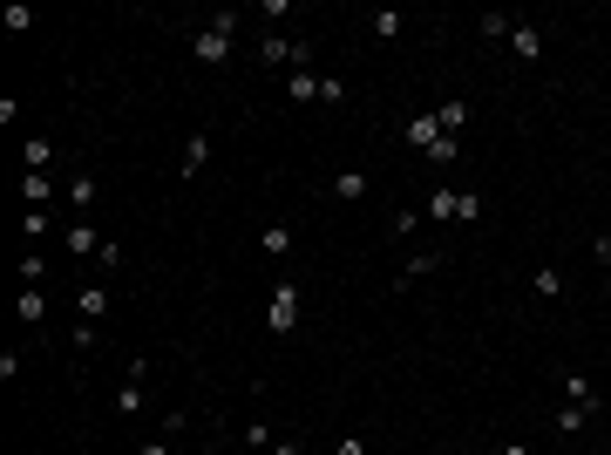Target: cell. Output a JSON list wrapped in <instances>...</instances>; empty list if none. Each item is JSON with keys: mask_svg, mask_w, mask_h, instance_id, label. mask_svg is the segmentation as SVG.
I'll return each instance as SVG.
<instances>
[{"mask_svg": "<svg viewBox=\"0 0 611 455\" xmlns=\"http://www.w3.org/2000/svg\"><path fill=\"white\" fill-rule=\"evenodd\" d=\"M231 41H238V7H225V14H204V28L190 34V55H198L204 68H225V61H231Z\"/></svg>", "mask_w": 611, "mask_h": 455, "instance_id": "6da1fadb", "label": "cell"}, {"mask_svg": "<svg viewBox=\"0 0 611 455\" xmlns=\"http://www.w3.org/2000/svg\"><path fill=\"white\" fill-rule=\"evenodd\" d=\"M401 137H408L414 150H428V143H435V137H448V129H442V122H435V109H428V116H414L408 129H401Z\"/></svg>", "mask_w": 611, "mask_h": 455, "instance_id": "8fae6325", "label": "cell"}, {"mask_svg": "<svg viewBox=\"0 0 611 455\" xmlns=\"http://www.w3.org/2000/svg\"><path fill=\"white\" fill-rule=\"evenodd\" d=\"M14 319H21V326H41V319H48V292H14Z\"/></svg>", "mask_w": 611, "mask_h": 455, "instance_id": "9c48e42d", "label": "cell"}, {"mask_svg": "<svg viewBox=\"0 0 611 455\" xmlns=\"http://www.w3.org/2000/svg\"><path fill=\"white\" fill-rule=\"evenodd\" d=\"M137 408H143V380H122V388H116V415L129 422Z\"/></svg>", "mask_w": 611, "mask_h": 455, "instance_id": "d6986e66", "label": "cell"}, {"mask_svg": "<svg viewBox=\"0 0 611 455\" xmlns=\"http://www.w3.org/2000/svg\"><path fill=\"white\" fill-rule=\"evenodd\" d=\"M333 455H367V442H360V435H340V449H333Z\"/></svg>", "mask_w": 611, "mask_h": 455, "instance_id": "836d02e7", "label": "cell"}, {"mask_svg": "<svg viewBox=\"0 0 611 455\" xmlns=\"http://www.w3.org/2000/svg\"><path fill=\"white\" fill-rule=\"evenodd\" d=\"M584 422H591V415H584V408H571V401H564V408H557V435H578Z\"/></svg>", "mask_w": 611, "mask_h": 455, "instance_id": "d4e9b609", "label": "cell"}, {"mask_svg": "<svg viewBox=\"0 0 611 455\" xmlns=\"http://www.w3.org/2000/svg\"><path fill=\"white\" fill-rule=\"evenodd\" d=\"M137 455H170V435H150V442H143Z\"/></svg>", "mask_w": 611, "mask_h": 455, "instance_id": "e575fe53", "label": "cell"}, {"mask_svg": "<svg viewBox=\"0 0 611 455\" xmlns=\"http://www.w3.org/2000/svg\"><path fill=\"white\" fill-rule=\"evenodd\" d=\"M320 82L326 76H313V68H292V76H286V95H292V103H320Z\"/></svg>", "mask_w": 611, "mask_h": 455, "instance_id": "30bf717a", "label": "cell"}, {"mask_svg": "<svg viewBox=\"0 0 611 455\" xmlns=\"http://www.w3.org/2000/svg\"><path fill=\"white\" fill-rule=\"evenodd\" d=\"M299 286H292V279H286V286H272V299H265V326H272V334H292V326H299Z\"/></svg>", "mask_w": 611, "mask_h": 455, "instance_id": "3957f363", "label": "cell"}, {"mask_svg": "<svg viewBox=\"0 0 611 455\" xmlns=\"http://www.w3.org/2000/svg\"><path fill=\"white\" fill-rule=\"evenodd\" d=\"M259 61L265 68H313V48L292 34H259Z\"/></svg>", "mask_w": 611, "mask_h": 455, "instance_id": "7a4b0ae2", "label": "cell"}, {"mask_svg": "<svg viewBox=\"0 0 611 455\" xmlns=\"http://www.w3.org/2000/svg\"><path fill=\"white\" fill-rule=\"evenodd\" d=\"M95 265H102V272H122V238H102V252H95Z\"/></svg>", "mask_w": 611, "mask_h": 455, "instance_id": "4316f807", "label": "cell"}, {"mask_svg": "<svg viewBox=\"0 0 611 455\" xmlns=\"http://www.w3.org/2000/svg\"><path fill=\"white\" fill-rule=\"evenodd\" d=\"M530 286H536V299H557V292H564V279H557V265H536Z\"/></svg>", "mask_w": 611, "mask_h": 455, "instance_id": "603a6c76", "label": "cell"}, {"mask_svg": "<svg viewBox=\"0 0 611 455\" xmlns=\"http://www.w3.org/2000/svg\"><path fill=\"white\" fill-rule=\"evenodd\" d=\"M333 198L340 204H360L367 198V170H340V177H333Z\"/></svg>", "mask_w": 611, "mask_h": 455, "instance_id": "7c38bea8", "label": "cell"}, {"mask_svg": "<svg viewBox=\"0 0 611 455\" xmlns=\"http://www.w3.org/2000/svg\"><path fill=\"white\" fill-rule=\"evenodd\" d=\"M414 225H421V211H394V225H387V231H394V238H414Z\"/></svg>", "mask_w": 611, "mask_h": 455, "instance_id": "4dcf8cb0", "label": "cell"}, {"mask_svg": "<svg viewBox=\"0 0 611 455\" xmlns=\"http://www.w3.org/2000/svg\"><path fill=\"white\" fill-rule=\"evenodd\" d=\"M68 252H75V258H95V252H102V231H95L89 218H75V225H68Z\"/></svg>", "mask_w": 611, "mask_h": 455, "instance_id": "8992f818", "label": "cell"}, {"mask_svg": "<svg viewBox=\"0 0 611 455\" xmlns=\"http://www.w3.org/2000/svg\"><path fill=\"white\" fill-rule=\"evenodd\" d=\"M0 21H7V34H28V28H34V7H21V0H14V7H7Z\"/></svg>", "mask_w": 611, "mask_h": 455, "instance_id": "484cf974", "label": "cell"}, {"mask_svg": "<svg viewBox=\"0 0 611 455\" xmlns=\"http://www.w3.org/2000/svg\"><path fill=\"white\" fill-rule=\"evenodd\" d=\"M75 306H82V319H102V313H109V292H102V286H82Z\"/></svg>", "mask_w": 611, "mask_h": 455, "instance_id": "ac0fdd59", "label": "cell"}, {"mask_svg": "<svg viewBox=\"0 0 611 455\" xmlns=\"http://www.w3.org/2000/svg\"><path fill=\"white\" fill-rule=\"evenodd\" d=\"M259 252H265V258H286V252H292V231H286V225H265V231H259Z\"/></svg>", "mask_w": 611, "mask_h": 455, "instance_id": "2e32d148", "label": "cell"}, {"mask_svg": "<svg viewBox=\"0 0 611 455\" xmlns=\"http://www.w3.org/2000/svg\"><path fill=\"white\" fill-rule=\"evenodd\" d=\"M61 191H68V204H75V211H89V204H95V177H89V170H75Z\"/></svg>", "mask_w": 611, "mask_h": 455, "instance_id": "5bb4252c", "label": "cell"}, {"mask_svg": "<svg viewBox=\"0 0 611 455\" xmlns=\"http://www.w3.org/2000/svg\"><path fill=\"white\" fill-rule=\"evenodd\" d=\"M48 225H55L48 211H21V231H28V238H48Z\"/></svg>", "mask_w": 611, "mask_h": 455, "instance_id": "83f0119b", "label": "cell"}, {"mask_svg": "<svg viewBox=\"0 0 611 455\" xmlns=\"http://www.w3.org/2000/svg\"><path fill=\"white\" fill-rule=\"evenodd\" d=\"M435 265H442V252H421V258H408V272L394 279V292L408 286V279H428V272H435Z\"/></svg>", "mask_w": 611, "mask_h": 455, "instance_id": "44dd1931", "label": "cell"}, {"mask_svg": "<svg viewBox=\"0 0 611 455\" xmlns=\"http://www.w3.org/2000/svg\"><path fill=\"white\" fill-rule=\"evenodd\" d=\"M421 156H428V164H456V156H462V137H435Z\"/></svg>", "mask_w": 611, "mask_h": 455, "instance_id": "7402d4cb", "label": "cell"}, {"mask_svg": "<svg viewBox=\"0 0 611 455\" xmlns=\"http://www.w3.org/2000/svg\"><path fill=\"white\" fill-rule=\"evenodd\" d=\"M591 258H598V265H611V231H598V238H591Z\"/></svg>", "mask_w": 611, "mask_h": 455, "instance_id": "1f68e13d", "label": "cell"}, {"mask_svg": "<svg viewBox=\"0 0 611 455\" xmlns=\"http://www.w3.org/2000/svg\"><path fill=\"white\" fill-rule=\"evenodd\" d=\"M428 218H442V225L456 218V191H448V183H442V191H428Z\"/></svg>", "mask_w": 611, "mask_h": 455, "instance_id": "cb8c5ba5", "label": "cell"}, {"mask_svg": "<svg viewBox=\"0 0 611 455\" xmlns=\"http://www.w3.org/2000/svg\"><path fill=\"white\" fill-rule=\"evenodd\" d=\"M272 455H306V449H299V435H279V442H272Z\"/></svg>", "mask_w": 611, "mask_h": 455, "instance_id": "d6a6232c", "label": "cell"}, {"mask_svg": "<svg viewBox=\"0 0 611 455\" xmlns=\"http://www.w3.org/2000/svg\"><path fill=\"white\" fill-rule=\"evenodd\" d=\"M61 183L48 177V170H21V198H28V211H48V198H55Z\"/></svg>", "mask_w": 611, "mask_h": 455, "instance_id": "5b68a950", "label": "cell"}, {"mask_svg": "<svg viewBox=\"0 0 611 455\" xmlns=\"http://www.w3.org/2000/svg\"><path fill=\"white\" fill-rule=\"evenodd\" d=\"M509 48H517L523 61H536L544 55V28H536V21H517V28H509Z\"/></svg>", "mask_w": 611, "mask_h": 455, "instance_id": "52a82bcc", "label": "cell"}, {"mask_svg": "<svg viewBox=\"0 0 611 455\" xmlns=\"http://www.w3.org/2000/svg\"><path fill=\"white\" fill-rule=\"evenodd\" d=\"M564 401H571V408H584V415H598V388H591V374H564Z\"/></svg>", "mask_w": 611, "mask_h": 455, "instance_id": "ba28073f", "label": "cell"}, {"mask_svg": "<svg viewBox=\"0 0 611 455\" xmlns=\"http://www.w3.org/2000/svg\"><path fill=\"white\" fill-rule=\"evenodd\" d=\"M367 34H374V41H401V14H394V7L367 14Z\"/></svg>", "mask_w": 611, "mask_h": 455, "instance_id": "9a60e30c", "label": "cell"}, {"mask_svg": "<svg viewBox=\"0 0 611 455\" xmlns=\"http://www.w3.org/2000/svg\"><path fill=\"white\" fill-rule=\"evenodd\" d=\"M204 164H211V129H190V137H183V156H177V177H198Z\"/></svg>", "mask_w": 611, "mask_h": 455, "instance_id": "277c9868", "label": "cell"}, {"mask_svg": "<svg viewBox=\"0 0 611 455\" xmlns=\"http://www.w3.org/2000/svg\"><path fill=\"white\" fill-rule=\"evenodd\" d=\"M244 442H252V449H272L279 435H272V422H252V428H244Z\"/></svg>", "mask_w": 611, "mask_h": 455, "instance_id": "f546056e", "label": "cell"}, {"mask_svg": "<svg viewBox=\"0 0 611 455\" xmlns=\"http://www.w3.org/2000/svg\"><path fill=\"white\" fill-rule=\"evenodd\" d=\"M503 455H530V449H523V442H503Z\"/></svg>", "mask_w": 611, "mask_h": 455, "instance_id": "d590c367", "label": "cell"}, {"mask_svg": "<svg viewBox=\"0 0 611 455\" xmlns=\"http://www.w3.org/2000/svg\"><path fill=\"white\" fill-rule=\"evenodd\" d=\"M21 164H28V170H48V164H55V137H28V143H21Z\"/></svg>", "mask_w": 611, "mask_h": 455, "instance_id": "4fadbf2b", "label": "cell"}, {"mask_svg": "<svg viewBox=\"0 0 611 455\" xmlns=\"http://www.w3.org/2000/svg\"><path fill=\"white\" fill-rule=\"evenodd\" d=\"M41 272H48V258H41V252L21 258V279H28V286H41Z\"/></svg>", "mask_w": 611, "mask_h": 455, "instance_id": "f1b7e54d", "label": "cell"}, {"mask_svg": "<svg viewBox=\"0 0 611 455\" xmlns=\"http://www.w3.org/2000/svg\"><path fill=\"white\" fill-rule=\"evenodd\" d=\"M435 122H442L448 137H456L462 122H469V103H462V95H448V103H442V109H435Z\"/></svg>", "mask_w": 611, "mask_h": 455, "instance_id": "e0dca14e", "label": "cell"}, {"mask_svg": "<svg viewBox=\"0 0 611 455\" xmlns=\"http://www.w3.org/2000/svg\"><path fill=\"white\" fill-rule=\"evenodd\" d=\"M509 28H517V14H483V21H475V34H483V41H503Z\"/></svg>", "mask_w": 611, "mask_h": 455, "instance_id": "ffe728a7", "label": "cell"}]
</instances>
